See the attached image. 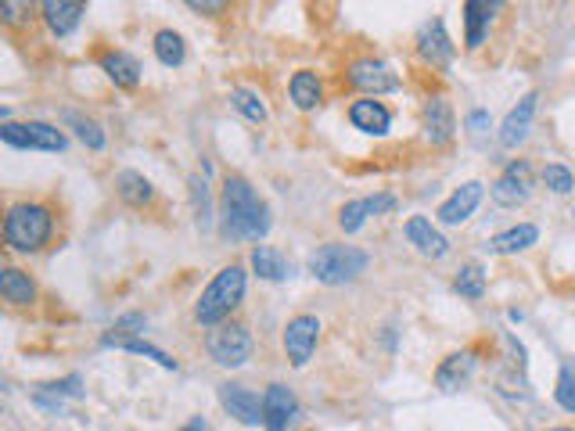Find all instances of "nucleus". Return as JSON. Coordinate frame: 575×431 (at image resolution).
Masks as SVG:
<instances>
[{"label": "nucleus", "mask_w": 575, "mask_h": 431, "mask_svg": "<svg viewBox=\"0 0 575 431\" xmlns=\"http://www.w3.org/2000/svg\"><path fill=\"white\" fill-rule=\"evenodd\" d=\"M219 234L227 241H263L270 234V206L238 173H230L219 191Z\"/></svg>", "instance_id": "nucleus-1"}, {"label": "nucleus", "mask_w": 575, "mask_h": 431, "mask_svg": "<svg viewBox=\"0 0 575 431\" xmlns=\"http://www.w3.org/2000/svg\"><path fill=\"white\" fill-rule=\"evenodd\" d=\"M245 288H249L245 266H238V263L223 266V270L209 281V288L198 295V302H194V321L205 323V327L227 323V317L245 302Z\"/></svg>", "instance_id": "nucleus-2"}, {"label": "nucleus", "mask_w": 575, "mask_h": 431, "mask_svg": "<svg viewBox=\"0 0 575 431\" xmlns=\"http://www.w3.org/2000/svg\"><path fill=\"white\" fill-rule=\"evenodd\" d=\"M54 234V213L40 202H18L4 216V244L15 252H40Z\"/></svg>", "instance_id": "nucleus-3"}, {"label": "nucleus", "mask_w": 575, "mask_h": 431, "mask_svg": "<svg viewBox=\"0 0 575 431\" xmlns=\"http://www.w3.org/2000/svg\"><path fill=\"white\" fill-rule=\"evenodd\" d=\"M367 266H371V255L356 244H320L309 255V273L327 288L353 284Z\"/></svg>", "instance_id": "nucleus-4"}, {"label": "nucleus", "mask_w": 575, "mask_h": 431, "mask_svg": "<svg viewBox=\"0 0 575 431\" xmlns=\"http://www.w3.org/2000/svg\"><path fill=\"white\" fill-rule=\"evenodd\" d=\"M205 352H209V359H212L216 367L238 370V367H245V363L252 359V352H256V338H252V330H249L245 323L227 321V323H219V327H212V330H209V338H205Z\"/></svg>", "instance_id": "nucleus-5"}, {"label": "nucleus", "mask_w": 575, "mask_h": 431, "mask_svg": "<svg viewBox=\"0 0 575 431\" xmlns=\"http://www.w3.org/2000/svg\"><path fill=\"white\" fill-rule=\"evenodd\" d=\"M0 140L18 151H65L69 137L51 122H4Z\"/></svg>", "instance_id": "nucleus-6"}, {"label": "nucleus", "mask_w": 575, "mask_h": 431, "mask_svg": "<svg viewBox=\"0 0 575 431\" xmlns=\"http://www.w3.org/2000/svg\"><path fill=\"white\" fill-rule=\"evenodd\" d=\"M346 83L353 91H360L364 98H382L399 91V76L392 72V65H385L382 58H356L346 69Z\"/></svg>", "instance_id": "nucleus-7"}, {"label": "nucleus", "mask_w": 575, "mask_h": 431, "mask_svg": "<svg viewBox=\"0 0 575 431\" xmlns=\"http://www.w3.org/2000/svg\"><path fill=\"white\" fill-rule=\"evenodd\" d=\"M489 195H492V202H496L500 209H518V206H525V202L532 198V166H529L525 158H514V162L500 173V180L489 187Z\"/></svg>", "instance_id": "nucleus-8"}, {"label": "nucleus", "mask_w": 575, "mask_h": 431, "mask_svg": "<svg viewBox=\"0 0 575 431\" xmlns=\"http://www.w3.org/2000/svg\"><path fill=\"white\" fill-rule=\"evenodd\" d=\"M317 341H320V321L317 317H309V313H298V317H291L285 327V352H288V363L295 367V370H302L309 359H313V352H317Z\"/></svg>", "instance_id": "nucleus-9"}, {"label": "nucleus", "mask_w": 575, "mask_h": 431, "mask_svg": "<svg viewBox=\"0 0 575 431\" xmlns=\"http://www.w3.org/2000/svg\"><path fill=\"white\" fill-rule=\"evenodd\" d=\"M216 396H219V407H223L234 421H241L245 428H259V425H263V399H259L252 388H245V385H238V381H223V385L216 388Z\"/></svg>", "instance_id": "nucleus-10"}, {"label": "nucleus", "mask_w": 575, "mask_h": 431, "mask_svg": "<svg viewBox=\"0 0 575 431\" xmlns=\"http://www.w3.org/2000/svg\"><path fill=\"white\" fill-rule=\"evenodd\" d=\"M417 54H421V62L432 65V69H450V62H453V40H450L443 18H432V22L421 29V36H417Z\"/></svg>", "instance_id": "nucleus-11"}, {"label": "nucleus", "mask_w": 575, "mask_h": 431, "mask_svg": "<svg viewBox=\"0 0 575 431\" xmlns=\"http://www.w3.org/2000/svg\"><path fill=\"white\" fill-rule=\"evenodd\" d=\"M482 191H485V184L482 180H468V184H461L443 206H439V213H435V219L443 223V226H461V223H468L472 216H475V209H479L482 202Z\"/></svg>", "instance_id": "nucleus-12"}, {"label": "nucleus", "mask_w": 575, "mask_h": 431, "mask_svg": "<svg viewBox=\"0 0 575 431\" xmlns=\"http://www.w3.org/2000/svg\"><path fill=\"white\" fill-rule=\"evenodd\" d=\"M295 414H298L295 392H291L288 385H281V381H274V385L263 392V428L288 431V425H291Z\"/></svg>", "instance_id": "nucleus-13"}, {"label": "nucleus", "mask_w": 575, "mask_h": 431, "mask_svg": "<svg viewBox=\"0 0 575 431\" xmlns=\"http://www.w3.org/2000/svg\"><path fill=\"white\" fill-rule=\"evenodd\" d=\"M403 234H406V241H410L424 259H443V255L450 252V241L443 237V230H439L428 216H410L406 226H403Z\"/></svg>", "instance_id": "nucleus-14"}, {"label": "nucleus", "mask_w": 575, "mask_h": 431, "mask_svg": "<svg viewBox=\"0 0 575 431\" xmlns=\"http://www.w3.org/2000/svg\"><path fill=\"white\" fill-rule=\"evenodd\" d=\"M40 14H44L47 29H51L58 40H65V36H73V33L80 29V22H83V14H87V4H80V0H44V4H40Z\"/></svg>", "instance_id": "nucleus-15"}, {"label": "nucleus", "mask_w": 575, "mask_h": 431, "mask_svg": "<svg viewBox=\"0 0 575 431\" xmlns=\"http://www.w3.org/2000/svg\"><path fill=\"white\" fill-rule=\"evenodd\" d=\"M424 137L432 140V148H446L457 137V115L446 98H428L424 105Z\"/></svg>", "instance_id": "nucleus-16"}, {"label": "nucleus", "mask_w": 575, "mask_h": 431, "mask_svg": "<svg viewBox=\"0 0 575 431\" xmlns=\"http://www.w3.org/2000/svg\"><path fill=\"white\" fill-rule=\"evenodd\" d=\"M536 94H525L518 105L507 111V119L500 122V144L507 148V151H514L518 144H525V137H529V129H532V115H536Z\"/></svg>", "instance_id": "nucleus-17"}, {"label": "nucleus", "mask_w": 575, "mask_h": 431, "mask_svg": "<svg viewBox=\"0 0 575 431\" xmlns=\"http://www.w3.org/2000/svg\"><path fill=\"white\" fill-rule=\"evenodd\" d=\"M349 122H353L360 133H367V137H388V129H392V111H388L378 98H360V101L349 105Z\"/></svg>", "instance_id": "nucleus-18"}, {"label": "nucleus", "mask_w": 575, "mask_h": 431, "mask_svg": "<svg viewBox=\"0 0 575 431\" xmlns=\"http://www.w3.org/2000/svg\"><path fill=\"white\" fill-rule=\"evenodd\" d=\"M475 367H479V352H475V349H464V352L446 356V359L439 363V370H435L439 392H457L461 385H468V378L475 374Z\"/></svg>", "instance_id": "nucleus-19"}, {"label": "nucleus", "mask_w": 575, "mask_h": 431, "mask_svg": "<svg viewBox=\"0 0 575 431\" xmlns=\"http://www.w3.org/2000/svg\"><path fill=\"white\" fill-rule=\"evenodd\" d=\"M97 65H101V72H104L119 91H133V87L141 83V72H144L141 62H137L130 51H104Z\"/></svg>", "instance_id": "nucleus-20"}, {"label": "nucleus", "mask_w": 575, "mask_h": 431, "mask_svg": "<svg viewBox=\"0 0 575 431\" xmlns=\"http://www.w3.org/2000/svg\"><path fill=\"white\" fill-rule=\"evenodd\" d=\"M464 47L468 51H479L489 36V22L492 14L500 11V4H489V0H464Z\"/></svg>", "instance_id": "nucleus-21"}, {"label": "nucleus", "mask_w": 575, "mask_h": 431, "mask_svg": "<svg viewBox=\"0 0 575 431\" xmlns=\"http://www.w3.org/2000/svg\"><path fill=\"white\" fill-rule=\"evenodd\" d=\"M115 195H119V202L130 206V209H148V206L155 202L151 180H148L144 173H137V169H122V173L115 177Z\"/></svg>", "instance_id": "nucleus-22"}, {"label": "nucleus", "mask_w": 575, "mask_h": 431, "mask_svg": "<svg viewBox=\"0 0 575 431\" xmlns=\"http://www.w3.org/2000/svg\"><path fill=\"white\" fill-rule=\"evenodd\" d=\"M536 241H540V226L536 223H514V226L500 230L489 241V252H496V255H518V252L532 248Z\"/></svg>", "instance_id": "nucleus-23"}, {"label": "nucleus", "mask_w": 575, "mask_h": 431, "mask_svg": "<svg viewBox=\"0 0 575 431\" xmlns=\"http://www.w3.org/2000/svg\"><path fill=\"white\" fill-rule=\"evenodd\" d=\"M0 295H4L7 306H33L36 302V284L18 266H4L0 270Z\"/></svg>", "instance_id": "nucleus-24"}, {"label": "nucleus", "mask_w": 575, "mask_h": 431, "mask_svg": "<svg viewBox=\"0 0 575 431\" xmlns=\"http://www.w3.org/2000/svg\"><path fill=\"white\" fill-rule=\"evenodd\" d=\"M249 263H252V273H256L259 281H274V284H278V281H288V277H291V263H288L278 248H270V244H256L252 255H249Z\"/></svg>", "instance_id": "nucleus-25"}, {"label": "nucleus", "mask_w": 575, "mask_h": 431, "mask_svg": "<svg viewBox=\"0 0 575 431\" xmlns=\"http://www.w3.org/2000/svg\"><path fill=\"white\" fill-rule=\"evenodd\" d=\"M288 94H291V105L298 108V111H313V108L324 101L320 76H317V72H309V69L295 72V76H291V83H288Z\"/></svg>", "instance_id": "nucleus-26"}, {"label": "nucleus", "mask_w": 575, "mask_h": 431, "mask_svg": "<svg viewBox=\"0 0 575 431\" xmlns=\"http://www.w3.org/2000/svg\"><path fill=\"white\" fill-rule=\"evenodd\" d=\"M151 47H155V58H159L166 69H180V65H184V58H188L184 36H180V33H173V29H159Z\"/></svg>", "instance_id": "nucleus-27"}, {"label": "nucleus", "mask_w": 575, "mask_h": 431, "mask_svg": "<svg viewBox=\"0 0 575 431\" xmlns=\"http://www.w3.org/2000/svg\"><path fill=\"white\" fill-rule=\"evenodd\" d=\"M453 292H457L461 299H468V302H479L482 295H485V270H482L479 263H464V266L457 270Z\"/></svg>", "instance_id": "nucleus-28"}, {"label": "nucleus", "mask_w": 575, "mask_h": 431, "mask_svg": "<svg viewBox=\"0 0 575 431\" xmlns=\"http://www.w3.org/2000/svg\"><path fill=\"white\" fill-rule=\"evenodd\" d=\"M104 349H122V352H133V356H144V359H155L162 370H177V359L170 352H162L159 345H148L141 338H126V341H101Z\"/></svg>", "instance_id": "nucleus-29"}, {"label": "nucleus", "mask_w": 575, "mask_h": 431, "mask_svg": "<svg viewBox=\"0 0 575 431\" xmlns=\"http://www.w3.org/2000/svg\"><path fill=\"white\" fill-rule=\"evenodd\" d=\"M230 105L238 108L249 122H267V115H270L267 105H263V98H259L256 91H249V87H234V91H230Z\"/></svg>", "instance_id": "nucleus-30"}, {"label": "nucleus", "mask_w": 575, "mask_h": 431, "mask_svg": "<svg viewBox=\"0 0 575 431\" xmlns=\"http://www.w3.org/2000/svg\"><path fill=\"white\" fill-rule=\"evenodd\" d=\"M540 180H543V187H547L551 195H572V187H575V173L565 162H547L543 173H540Z\"/></svg>", "instance_id": "nucleus-31"}, {"label": "nucleus", "mask_w": 575, "mask_h": 431, "mask_svg": "<svg viewBox=\"0 0 575 431\" xmlns=\"http://www.w3.org/2000/svg\"><path fill=\"white\" fill-rule=\"evenodd\" d=\"M65 122L76 129V137H80L91 151H101V148H104V129H101V122L87 119V115H80V111H65Z\"/></svg>", "instance_id": "nucleus-32"}, {"label": "nucleus", "mask_w": 575, "mask_h": 431, "mask_svg": "<svg viewBox=\"0 0 575 431\" xmlns=\"http://www.w3.org/2000/svg\"><path fill=\"white\" fill-rule=\"evenodd\" d=\"M367 219H371L367 198H353V202H346V206L338 209V226H342L346 234H356V230H360Z\"/></svg>", "instance_id": "nucleus-33"}, {"label": "nucleus", "mask_w": 575, "mask_h": 431, "mask_svg": "<svg viewBox=\"0 0 575 431\" xmlns=\"http://www.w3.org/2000/svg\"><path fill=\"white\" fill-rule=\"evenodd\" d=\"M188 187H191L194 219H198V226H209V223H212V206H209V184H205L201 177H191V180H188Z\"/></svg>", "instance_id": "nucleus-34"}, {"label": "nucleus", "mask_w": 575, "mask_h": 431, "mask_svg": "<svg viewBox=\"0 0 575 431\" xmlns=\"http://www.w3.org/2000/svg\"><path fill=\"white\" fill-rule=\"evenodd\" d=\"M554 403H558L565 414H575V370H572V367H561V370H558Z\"/></svg>", "instance_id": "nucleus-35"}, {"label": "nucleus", "mask_w": 575, "mask_h": 431, "mask_svg": "<svg viewBox=\"0 0 575 431\" xmlns=\"http://www.w3.org/2000/svg\"><path fill=\"white\" fill-rule=\"evenodd\" d=\"M144 313H126V317H119V321L112 323V334H104L101 341H126V338H133V334H141L144 330Z\"/></svg>", "instance_id": "nucleus-36"}, {"label": "nucleus", "mask_w": 575, "mask_h": 431, "mask_svg": "<svg viewBox=\"0 0 575 431\" xmlns=\"http://www.w3.org/2000/svg\"><path fill=\"white\" fill-rule=\"evenodd\" d=\"M40 392H47V396H54V399H62V396L80 399V396H83V378H80V374H69V378H62V381L40 385Z\"/></svg>", "instance_id": "nucleus-37"}, {"label": "nucleus", "mask_w": 575, "mask_h": 431, "mask_svg": "<svg viewBox=\"0 0 575 431\" xmlns=\"http://www.w3.org/2000/svg\"><path fill=\"white\" fill-rule=\"evenodd\" d=\"M367 209H371V216H385L395 213L399 202H395V195H375V198H367Z\"/></svg>", "instance_id": "nucleus-38"}, {"label": "nucleus", "mask_w": 575, "mask_h": 431, "mask_svg": "<svg viewBox=\"0 0 575 431\" xmlns=\"http://www.w3.org/2000/svg\"><path fill=\"white\" fill-rule=\"evenodd\" d=\"M485 126H489V111H482V108H475V111L468 115V129H472V133H482Z\"/></svg>", "instance_id": "nucleus-39"}, {"label": "nucleus", "mask_w": 575, "mask_h": 431, "mask_svg": "<svg viewBox=\"0 0 575 431\" xmlns=\"http://www.w3.org/2000/svg\"><path fill=\"white\" fill-rule=\"evenodd\" d=\"M188 7H191V11H205V14H212V11H223L227 4H219V0H216V4H212V0H205V4H201V0H191Z\"/></svg>", "instance_id": "nucleus-40"}, {"label": "nucleus", "mask_w": 575, "mask_h": 431, "mask_svg": "<svg viewBox=\"0 0 575 431\" xmlns=\"http://www.w3.org/2000/svg\"><path fill=\"white\" fill-rule=\"evenodd\" d=\"M180 431H209V425H205L201 417H191V421H188V425H184Z\"/></svg>", "instance_id": "nucleus-41"}, {"label": "nucleus", "mask_w": 575, "mask_h": 431, "mask_svg": "<svg viewBox=\"0 0 575 431\" xmlns=\"http://www.w3.org/2000/svg\"><path fill=\"white\" fill-rule=\"evenodd\" d=\"M547 431H575V428H547Z\"/></svg>", "instance_id": "nucleus-42"}]
</instances>
